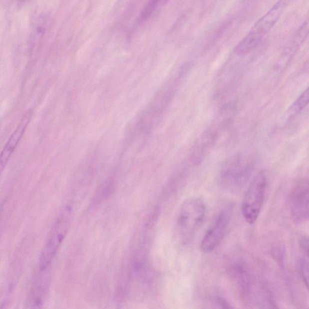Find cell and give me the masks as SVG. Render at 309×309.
I'll return each mask as SVG.
<instances>
[{
	"label": "cell",
	"mask_w": 309,
	"mask_h": 309,
	"mask_svg": "<svg viewBox=\"0 0 309 309\" xmlns=\"http://www.w3.org/2000/svg\"><path fill=\"white\" fill-rule=\"evenodd\" d=\"M206 212L205 204L200 198H190L182 203L174 228L182 242L188 243L194 238L203 222Z\"/></svg>",
	"instance_id": "1"
},
{
	"label": "cell",
	"mask_w": 309,
	"mask_h": 309,
	"mask_svg": "<svg viewBox=\"0 0 309 309\" xmlns=\"http://www.w3.org/2000/svg\"><path fill=\"white\" fill-rule=\"evenodd\" d=\"M286 6V2H276L266 14L258 20L248 34L238 44L235 48L236 53L239 55H246L255 48L276 25Z\"/></svg>",
	"instance_id": "2"
},
{
	"label": "cell",
	"mask_w": 309,
	"mask_h": 309,
	"mask_svg": "<svg viewBox=\"0 0 309 309\" xmlns=\"http://www.w3.org/2000/svg\"><path fill=\"white\" fill-rule=\"evenodd\" d=\"M254 168L250 156H236L230 159L222 168L220 182L222 188L231 192H238L246 186Z\"/></svg>",
	"instance_id": "3"
},
{
	"label": "cell",
	"mask_w": 309,
	"mask_h": 309,
	"mask_svg": "<svg viewBox=\"0 0 309 309\" xmlns=\"http://www.w3.org/2000/svg\"><path fill=\"white\" fill-rule=\"evenodd\" d=\"M72 218V209L66 206L60 212L50 232L48 240L40 256V266L42 270L46 269L54 260L69 231Z\"/></svg>",
	"instance_id": "4"
},
{
	"label": "cell",
	"mask_w": 309,
	"mask_h": 309,
	"mask_svg": "<svg viewBox=\"0 0 309 309\" xmlns=\"http://www.w3.org/2000/svg\"><path fill=\"white\" fill-rule=\"evenodd\" d=\"M266 186V174L260 172L254 177L244 194L242 211L244 220L250 225L256 222L260 214Z\"/></svg>",
	"instance_id": "5"
},
{
	"label": "cell",
	"mask_w": 309,
	"mask_h": 309,
	"mask_svg": "<svg viewBox=\"0 0 309 309\" xmlns=\"http://www.w3.org/2000/svg\"><path fill=\"white\" fill-rule=\"evenodd\" d=\"M232 214V206H226L218 214L214 224L210 227L201 241L200 250L202 252H211L220 246L228 231Z\"/></svg>",
	"instance_id": "6"
},
{
	"label": "cell",
	"mask_w": 309,
	"mask_h": 309,
	"mask_svg": "<svg viewBox=\"0 0 309 309\" xmlns=\"http://www.w3.org/2000/svg\"><path fill=\"white\" fill-rule=\"evenodd\" d=\"M309 189L308 180L296 186L290 198V215L294 223L301 224L308 218Z\"/></svg>",
	"instance_id": "7"
},
{
	"label": "cell",
	"mask_w": 309,
	"mask_h": 309,
	"mask_svg": "<svg viewBox=\"0 0 309 309\" xmlns=\"http://www.w3.org/2000/svg\"><path fill=\"white\" fill-rule=\"evenodd\" d=\"M32 113L33 112H32V110H28L24 113L18 126H17L16 130L14 131L10 138H8L4 150H2L1 154H0V176L4 172L6 166L8 164V160H10L12 154H13L14 150H16L17 146H18L19 142L21 140L23 135H24L26 128H27L29 122L30 121Z\"/></svg>",
	"instance_id": "8"
},
{
	"label": "cell",
	"mask_w": 309,
	"mask_h": 309,
	"mask_svg": "<svg viewBox=\"0 0 309 309\" xmlns=\"http://www.w3.org/2000/svg\"><path fill=\"white\" fill-rule=\"evenodd\" d=\"M309 92L308 89H306V91L303 92L299 98L294 102L292 106L290 108L288 113L290 115L298 114L300 112H302L305 108L308 103Z\"/></svg>",
	"instance_id": "9"
},
{
	"label": "cell",
	"mask_w": 309,
	"mask_h": 309,
	"mask_svg": "<svg viewBox=\"0 0 309 309\" xmlns=\"http://www.w3.org/2000/svg\"><path fill=\"white\" fill-rule=\"evenodd\" d=\"M300 268L302 274L303 278L306 281V284H308V260L304 258H301L300 260Z\"/></svg>",
	"instance_id": "10"
}]
</instances>
